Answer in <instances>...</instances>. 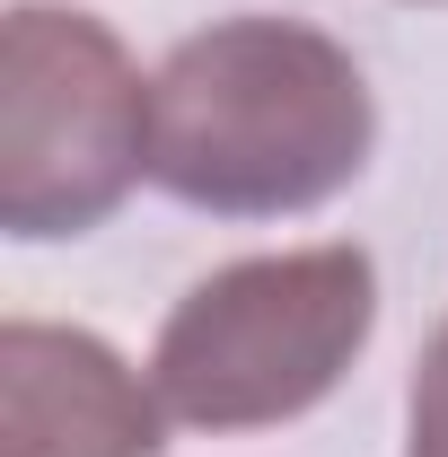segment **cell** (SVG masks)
Listing matches in <instances>:
<instances>
[{
    "label": "cell",
    "mask_w": 448,
    "mask_h": 457,
    "mask_svg": "<svg viewBox=\"0 0 448 457\" xmlns=\"http://www.w3.org/2000/svg\"><path fill=\"white\" fill-rule=\"evenodd\" d=\"M404 457H448V326L431 335L413 396H404Z\"/></svg>",
    "instance_id": "obj_5"
},
{
    "label": "cell",
    "mask_w": 448,
    "mask_h": 457,
    "mask_svg": "<svg viewBox=\"0 0 448 457\" xmlns=\"http://www.w3.org/2000/svg\"><path fill=\"white\" fill-rule=\"evenodd\" d=\"M150 176V79L106 18L18 0L0 18V228L88 237Z\"/></svg>",
    "instance_id": "obj_3"
},
{
    "label": "cell",
    "mask_w": 448,
    "mask_h": 457,
    "mask_svg": "<svg viewBox=\"0 0 448 457\" xmlns=\"http://www.w3.org/2000/svg\"><path fill=\"white\" fill-rule=\"evenodd\" d=\"M378 97L308 18H220L150 79V185L212 220H299L361 185Z\"/></svg>",
    "instance_id": "obj_1"
},
{
    "label": "cell",
    "mask_w": 448,
    "mask_h": 457,
    "mask_svg": "<svg viewBox=\"0 0 448 457\" xmlns=\"http://www.w3.org/2000/svg\"><path fill=\"white\" fill-rule=\"evenodd\" d=\"M168 404L88 326H0V457H159Z\"/></svg>",
    "instance_id": "obj_4"
},
{
    "label": "cell",
    "mask_w": 448,
    "mask_h": 457,
    "mask_svg": "<svg viewBox=\"0 0 448 457\" xmlns=\"http://www.w3.org/2000/svg\"><path fill=\"white\" fill-rule=\"evenodd\" d=\"M369 326H378V264L361 246L237 255L168 308L150 387L185 431L299 422L343 387Z\"/></svg>",
    "instance_id": "obj_2"
}]
</instances>
